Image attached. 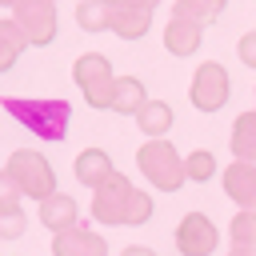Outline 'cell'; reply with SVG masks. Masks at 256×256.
I'll list each match as a JSON object with an SVG mask.
<instances>
[{"mask_svg": "<svg viewBox=\"0 0 256 256\" xmlns=\"http://www.w3.org/2000/svg\"><path fill=\"white\" fill-rule=\"evenodd\" d=\"M0 4H8V8H12V4H16V0H0Z\"/></svg>", "mask_w": 256, "mask_h": 256, "instance_id": "83f0119b", "label": "cell"}, {"mask_svg": "<svg viewBox=\"0 0 256 256\" xmlns=\"http://www.w3.org/2000/svg\"><path fill=\"white\" fill-rule=\"evenodd\" d=\"M52 256H108V244L96 228L76 220V224L52 232Z\"/></svg>", "mask_w": 256, "mask_h": 256, "instance_id": "30bf717a", "label": "cell"}, {"mask_svg": "<svg viewBox=\"0 0 256 256\" xmlns=\"http://www.w3.org/2000/svg\"><path fill=\"white\" fill-rule=\"evenodd\" d=\"M76 24L84 32H108L112 28V0H80L76 4Z\"/></svg>", "mask_w": 256, "mask_h": 256, "instance_id": "ac0fdd59", "label": "cell"}, {"mask_svg": "<svg viewBox=\"0 0 256 256\" xmlns=\"http://www.w3.org/2000/svg\"><path fill=\"white\" fill-rule=\"evenodd\" d=\"M24 228H28V220H24L20 208L0 212V240H16V236H24Z\"/></svg>", "mask_w": 256, "mask_h": 256, "instance_id": "7402d4cb", "label": "cell"}, {"mask_svg": "<svg viewBox=\"0 0 256 256\" xmlns=\"http://www.w3.org/2000/svg\"><path fill=\"white\" fill-rule=\"evenodd\" d=\"M0 108L20 124L28 128L32 136L48 140V144H60L68 136V120H72V108L68 100L60 96H0Z\"/></svg>", "mask_w": 256, "mask_h": 256, "instance_id": "7a4b0ae2", "label": "cell"}, {"mask_svg": "<svg viewBox=\"0 0 256 256\" xmlns=\"http://www.w3.org/2000/svg\"><path fill=\"white\" fill-rule=\"evenodd\" d=\"M232 156L256 164V108L236 116V124H232Z\"/></svg>", "mask_w": 256, "mask_h": 256, "instance_id": "2e32d148", "label": "cell"}, {"mask_svg": "<svg viewBox=\"0 0 256 256\" xmlns=\"http://www.w3.org/2000/svg\"><path fill=\"white\" fill-rule=\"evenodd\" d=\"M136 128L152 140V136H164L172 128V108L164 100H144V108L136 112Z\"/></svg>", "mask_w": 256, "mask_h": 256, "instance_id": "e0dca14e", "label": "cell"}, {"mask_svg": "<svg viewBox=\"0 0 256 256\" xmlns=\"http://www.w3.org/2000/svg\"><path fill=\"white\" fill-rule=\"evenodd\" d=\"M120 256H156V252H152V248H144V244H128Z\"/></svg>", "mask_w": 256, "mask_h": 256, "instance_id": "d4e9b609", "label": "cell"}, {"mask_svg": "<svg viewBox=\"0 0 256 256\" xmlns=\"http://www.w3.org/2000/svg\"><path fill=\"white\" fill-rule=\"evenodd\" d=\"M136 164H140V172L148 176V184H156L160 192H176V188L188 180V172H184V156H180L164 136L144 140L140 152H136Z\"/></svg>", "mask_w": 256, "mask_h": 256, "instance_id": "3957f363", "label": "cell"}, {"mask_svg": "<svg viewBox=\"0 0 256 256\" xmlns=\"http://www.w3.org/2000/svg\"><path fill=\"white\" fill-rule=\"evenodd\" d=\"M200 40H204V20L192 12L188 0H176L172 4V20L164 28V48L172 56H192L200 48Z\"/></svg>", "mask_w": 256, "mask_h": 256, "instance_id": "52a82bcc", "label": "cell"}, {"mask_svg": "<svg viewBox=\"0 0 256 256\" xmlns=\"http://www.w3.org/2000/svg\"><path fill=\"white\" fill-rule=\"evenodd\" d=\"M216 244H220V232H216V224H212L204 212H188V216L180 220V228H176V248H180V256H212Z\"/></svg>", "mask_w": 256, "mask_h": 256, "instance_id": "9c48e42d", "label": "cell"}, {"mask_svg": "<svg viewBox=\"0 0 256 256\" xmlns=\"http://www.w3.org/2000/svg\"><path fill=\"white\" fill-rule=\"evenodd\" d=\"M148 216H152V196L132 188L128 176L112 172L100 188H92V220L96 224L132 228V224H144Z\"/></svg>", "mask_w": 256, "mask_h": 256, "instance_id": "6da1fadb", "label": "cell"}, {"mask_svg": "<svg viewBox=\"0 0 256 256\" xmlns=\"http://www.w3.org/2000/svg\"><path fill=\"white\" fill-rule=\"evenodd\" d=\"M228 244L256 252V208H240V212L232 216V224H228Z\"/></svg>", "mask_w": 256, "mask_h": 256, "instance_id": "ffe728a7", "label": "cell"}, {"mask_svg": "<svg viewBox=\"0 0 256 256\" xmlns=\"http://www.w3.org/2000/svg\"><path fill=\"white\" fill-rule=\"evenodd\" d=\"M144 100H148V92H144V84L136 80V76H116V84H112V112H120V116H136L140 108H144Z\"/></svg>", "mask_w": 256, "mask_h": 256, "instance_id": "5bb4252c", "label": "cell"}, {"mask_svg": "<svg viewBox=\"0 0 256 256\" xmlns=\"http://www.w3.org/2000/svg\"><path fill=\"white\" fill-rule=\"evenodd\" d=\"M72 80H76V88L84 92V100H88L92 108H108V104H112V84H116V76H112L108 60H104L100 52H84V56L76 60V68H72Z\"/></svg>", "mask_w": 256, "mask_h": 256, "instance_id": "5b68a950", "label": "cell"}, {"mask_svg": "<svg viewBox=\"0 0 256 256\" xmlns=\"http://www.w3.org/2000/svg\"><path fill=\"white\" fill-rule=\"evenodd\" d=\"M188 100H192V108H200V112H220V108L228 104V72H224V64H216V60L200 64V68L192 72Z\"/></svg>", "mask_w": 256, "mask_h": 256, "instance_id": "8992f818", "label": "cell"}, {"mask_svg": "<svg viewBox=\"0 0 256 256\" xmlns=\"http://www.w3.org/2000/svg\"><path fill=\"white\" fill-rule=\"evenodd\" d=\"M132 4H144V8H156L160 0H132Z\"/></svg>", "mask_w": 256, "mask_h": 256, "instance_id": "4316f807", "label": "cell"}, {"mask_svg": "<svg viewBox=\"0 0 256 256\" xmlns=\"http://www.w3.org/2000/svg\"><path fill=\"white\" fill-rule=\"evenodd\" d=\"M224 196L236 200L240 208H256V164L232 160L224 168Z\"/></svg>", "mask_w": 256, "mask_h": 256, "instance_id": "7c38bea8", "label": "cell"}, {"mask_svg": "<svg viewBox=\"0 0 256 256\" xmlns=\"http://www.w3.org/2000/svg\"><path fill=\"white\" fill-rule=\"evenodd\" d=\"M4 176L16 184L20 196H32V200H44V196L56 192V172H52V164H48L40 152H28V148H20V152L8 156Z\"/></svg>", "mask_w": 256, "mask_h": 256, "instance_id": "277c9868", "label": "cell"}, {"mask_svg": "<svg viewBox=\"0 0 256 256\" xmlns=\"http://www.w3.org/2000/svg\"><path fill=\"white\" fill-rule=\"evenodd\" d=\"M24 48H28V36L20 32V24L16 20H0V72H8L20 60Z\"/></svg>", "mask_w": 256, "mask_h": 256, "instance_id": "d6986e66", "label": "cell"}, {"mask_svg": "<svg viewBox=\"0 0 256 256\" xmlns=\"http://www.w3.org/2000/svg\"><path fill=\"white\" fill-rule=\"evenodd\" d=\"M188 4H192V12L208 24V20H216V16L224 12V4H228V0H188Z\"/></svg>", "mask_w": 256, "mask_h": 256, "instance_id": "603a6c76", "label": "cell"}, {"mask_svg": "<svg viewBox=\"0 0 256 256\" xmlns=\"http://www.w3.org/2000/svg\"><path fill=\"white\" fill-rule=\"evenodd\" d=\"M148 24H152V8L132 4V0H112V28L108 32H116L124 40H140L148 32Z\"/></svg>", "mask_w": 256, "mask_h": 256, "instance_id": "8fae6325", "label": "cell"}, {"mask_svg": "<svg viewBox=\"0 0 256 256\" xmlns=\"http://www.w3.org/2000/svg\"><path fill=\"white\" fill-rule=\"evenodd\" d=\"M236 52H240V60H244L248 68H256V28L240 36V44H236Z\"/></svg>", "mask_w": 256, "mask_h": 256, "instance_id": "cb8c5ba5", "label": "cell"}, {"mask_svg": "<svg viewBox=\"0 0 256 256\" xmlns=\"http://www.w3.org/2000/svg\"><path fill=\"white\" fill-rule=\"evenodd\" d=\"M228 256H256V252H252V248H232Z\"/></svg>", "mask_w": 256, "mask_h": 256, "instance_id": "484cf974", "label": "cell"}, {"mask_svg": "<svg viewBox=\"0 0 256 256\" xmlns=\"http://www.w3.org/2000/svg\"><path fill=\"white\" fill-rule=\"evenodd\" d=\"M40 224H44V228H52V232H60V228L76 224V200H72V196H64V192L44 196V200H40Z\"/></svg>", "mask_w": 256, "mask_h": 256, "instance_id": "9a60e30c", "label": "cell"}, {"mask_svg": "<svg viewBox=\"0 0 256 256\" xmlns=\"http://www.w3.org/2000/svg\"><path fill=\"white\" fill-rule=\"evenodd\" d=\"M108 176H112V160H108L104 148H84V152L76 156V180H80L84 188H100Z\"/></svg>", "mask_w": 256, "mask_h": 256, "instance_id": "4fadbf2b", "label": "cell"}, {"mask_svg": "<svg viewBox=\"0 0 256 256\" xmlns=\"http://www.w3.org/2000/svg\"><path fill=\"white\" fill-rule=\"evenodd\" d=\"M184 172H188V180H212L216 176V156L208 148H196L192 156H184Z\"/></svg>", "mask_w": 256, "mask_h": 256, "instance_id": "44dd1931", "label": "cell"}, {"mask_svg": "<svg viewBox=\"0 0 256 256\" xmlns=\"http://www.w3.org/2000/svg\"><path fill=\"white\" fill-rule=\"evenodd\" d=\"M12 20L28 36V44H36V48L56 40V4L52 0H16L12 4Z\"/></svg>", "mask_w": 256, "mask_h": 256, "instance_id": "ba28073f", "label": "cell"}]
</instances>
